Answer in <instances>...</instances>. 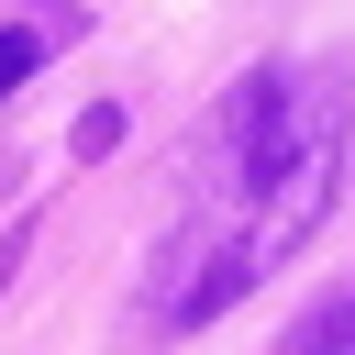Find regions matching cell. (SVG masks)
<instances>
[{
  "mask_svg": "<svg viewBox=\"0 0 355 355\" xmlns=\"http://www.w3.org/2000/svg\"><path fill=\"white\" fill-rule=\"evenodd\" d=\"M344 189V78L333 67H255L189 144L178 222L144 266V333H200L244 288H266Z\"/></svg>",
  "mask_w": 355,
  "mask_h": 355,
  "instance_id": "cell-1",
  "label": "cell"
},
{
  "mask_svg": "<svg viewBox=\"0 0 355 355\" xmlns=\"http://www.w3.org/2000/svg\"><path fill=\"white\" fill-rule=\"evenodd\" d=\"M277 355H355V288L311 300V311L288 322V344H277Z\"/></svg>",
  "mask_w": 355,
  "mask_h": 355,
  "instance_id": "cell-2",
  "label": "cell"
},
{
  "mask_svg": "<svg viewBox=\"0 0 355 355\" xmlns=\"http://www.w3.org/2000/svg\"><path fill=\"white\" fill-rule=\"evenodd\" d=\"M33 67H44V33H33V22H0V100H11Z\"/></svg>",
  "mask_w": 355,
  "mask_h": 355,
  "instance_id": "cell-3",
  "label": "cell"
}]
</instances>
